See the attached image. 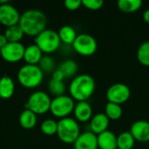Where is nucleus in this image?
Here are the masks:
<instances>
[{"instance_id": "obj_17", "label": "nucleus", "mask_w": 149, "mask_h": 149, "mask_svg": "<svg viewBox=\"0 0 149 149\" xmlns=\"http://www.w3.org/2000/svg\"><path fill=\"white\" fill-rule=\"evenodd\" d=\"M43 56L42 51L38 47V45L33 44L25 47L23 59L28 65H38Z\"/></svg>"}, {"instance_id": "obj_22", "label": "nucleus", "mask_w": 149, "mask_h": 149, "mask_svg": "<svg viewBox=\"0 0 149 149\" xmlns=\"http://www.w3.org/2000/svg\"><path fill=\"white\" fill-rule=\"evenodd\" d=\"M143 2L141 0H119L117 6L120 10L125 13H133L137 11L142 6Z\"/></svg>"}, {"instance_id": "obj_27", "label": "nucleus", "mask_w": 149, "mask_h": 149, "mask_svg": "<svg viewBox=\"0 0 149 149\" xmlns=\"http://www.w3.org/2000/svg\"><path fill=\"white\" fill-rule=\"evenodd\" d=\"M38 67L44 73H52L56 70V64L54 59L48 55H45L40 59L39 63L38 64Z\"/></svg>"}, {"instance_id": "obj_24", "label": "nucleus", "mask_w": 149, "mask_h": 149, "mask_svg": "<svg viewBox=\"0 0 149 149\" xmlns=\"http://www.w3.org/2000/svg\"><path fill=\"white\" fill-rule=\"evenodd\" d=\"M135 140L129 131H124L117 136L118 149H133Z\"/></svg>"}, {"instance_id": "obj_15", "label": "nucleus", "mask_w": 149, "mask_h": 149, "mask_svg": "<svg viewBox=\"0 0 149 149\" xmlns=\"http://www.w3.org/2000/svg\"><path fill=\"white\" fill-rule=\"evenodd\" d=\"M110 120L105 114V113H97L93 116L90 120V131L96 135L108 130Z\"/></svg>"}, {"instance_id": "obj_35", "label": "nucleus", "mask_w": 149, "mask_h": 149, "mask_svg": "<svg viewBox=\"0 0 149 149\" xmlns=\"http://www.w3.org/2000/svg\"><path fill=\"white\" fill-rule=\"evenodd\" d=\"M148 149H149V144H148Z\"/></svg>"}, {"instance_id": "obj_13", "label": "nucleus", "mask_w": 149, "mask_h": 149, "mask_svg": "<svg viewBox=\"0 0 149 149\" xmlns=\"http://www.w3.org/2000/svg\"><path fill=\"white\" fill-rule=\"evenodd\" d=\"M74 149H98V137L91 131H86L79 134L73 143Z\"/></svg>"}, {"instance_id": "obj_1", "label": "nucleus", "mask_w": 149, "mask_h": 149, "mask_svg": "<svg viewBox=\"0 0 149 149\" xmlns=\"http://www.w3.org/2000/svg\"><path fill=\"white\" fill-rule=\"evenodd\" d=\"M46 24L47 18L45 14L37 9H30L24 11L20 16L18 23L24 35L34 38L46 29Z\"/></svg>"}, {"instance_id": "obj_16", "label": "nucleus", "mask_w": 149, "mask_h": 149, "mask_svg": "<svg viewBox=\"0 0 149 149\" xmlns=\"http://www.w3.org/2000/svg\"><path fill=\"white\" fill-rule=\"evenodd\" d=\"M98 148L100 149H118L117 136L110 130H107L97 135Z\"/></svg>"}, {"instance_id": "obj_20", "label": "nucleus", "mask_w": 149, "mask_h": 149, "mask_svg": "<svg viewBox=\"0 0 149 149\" xmlns=\"http://www.w3.org/2000/svg\"><path fill=\"white\" fill-rule=\"evenodd\" d=\"M58 36L60 38L61 43H64L67 45H72L73 42L75 41L78 34L75 29L71 25H64L58 31Z\"/></svg>"}, {"instance_id": "obj_14", "label": "nucleus", "mask_w": 149, "mask_h": 149, "mask_svg": "<svg viewBox=\"0 0 149 149\" xmlns=\"http://www.w3.org/2000/svg\"><path fill=\"white\" fill-rule=\"evenodd\" d=\"M73 113L75 120L79 122H86L93 118V108L87 101H79L75 104Z\"/></svg>"}, {"instance_id": "obj_6", "label": "nucleus", "mask_w": 149, "mask_h": 149, "mask_svg": "<svg viewBox=\"0 0 149 149\" xmlns=\"http://www.w3.org/2000/svg\"><path fill=\"white\" fill-rule=\"evenodd\" d=\"M52 99L43 91H37L32 93L25 103V108L31 110L36 114H45L50 111Z\"/></svg>"}, {"instance_id": "obj_25", "label": "nucleus", "mask_w": 149, "mask_h": 149, "mask_svg": "<svg viewBox=\"0 0 149 149\" xmlns=\"http://www.w3.org/2000/svg\"><path fill=\"white\" fill-rule=\"evenodd\" d=\"M105 114L110 120H118L123 114V109L120 105L107 102L105 107Z\"/></svg>"}, {"instance_id": "obj_7", "label": "nucleus", "mask_w": 149, "mask_h": 149, "mask_svg": "<svg viewBox=\"0 0 149 149\" xmlns=\"http://www.w3.org/2000/svg\"><path fill=\"white\" fill-rule=\"evenodd\" d=\"M75 107L74 100L69 95H61L52 100L50 112L57 118L64 119L73 112Z\"/></svg>"}, {"instance_id": "obj_18", "label": "nucleus", "mask_w": 149, "mask_h": 149, "mask_svg": "<svg viewBox=\"0 0 149 149\" xmlns=\"http://www.w3.org/2000/svg\"><path fill=\"white\" fill-rule=\"evenodd\" d=\"M15 91V83L13 79L4 75L0 79V98L7 100L12 97Z\"/></svg>"}, {"instance_id": "obj_19", "label": "nucleus", "mask_w": 149, "mask_h": 149, "mask_svg": "<svg viewBox=\"0 0 149 149\" xmlns=\"http://www.w3.org/2000/svg\"><path fill=\"white\" fill-rule=\"evenodd\" d=\"M19 124L24 129H31L33 128L38 122L37 114L31 112L29 109L24 108L19 115Z\"/></svg>"}, {"instance_id": "obj_10", "label": "nucleus", "mask_w": 149, "mask_h": 149, "mask_svg": "<svg viewBox=\"0 0 149 149\" xmlns=\"http://www.w3.org/2000/svg\"><path fill=\"white\" fill-rule=\"evenodd\" d=\"M25 47L20 42L10 43L8 42L0 51L1 57L7 62L15 63L24 58Z\"/></svg>"}, {"instance_id": "obj_32", "label": "nucleus", "mask_w": 149, "mask_h": 149, "mask_svg": "<svg viewBox=\"0 0 149 149\" xmlns=\"http://www.w3.org/2000/svg\"><path fill=\"white\" fill-rule=\"evenodd\" d=\"M52 79H54L57 81H64L65 77H64L63 73L58 69H56L52 74Z\"/></svg>"}, {"instance_id": "obj_28", "label": "nucleus", "mask_w": 149, "mask_h": 149, "mask_svg": "<svg viewBox=\"0 0 149 149\" xmlns=\"http://www.w3.org/2000/svg\"><path fill=\"white\" fill-rule=\"evenodd\" d=\"M48 89L54 97H58L61 95H65V85L64 81H57L51 79L48 83Z\"/></svg>"}, {"instance_id": "obj_34", "label": "nucleus", "mask_w": 149, "mask_h": 149, "mask_svg": "<svg viewBox=\"0 0 149 149\" xmlns=\"http://www.w3.org/2000/svg\"><path fill=\"white\" fill-rule=\"evenodd\" d=\"M143 19L147 24H149V9H147L143 12Z\"/></svg>"}, {"instance_id": "obj_2", "label": "nucleus", "mask_w": 149, "mask_h": 149, "mask_svg": "<svg viewBox=\"0 0 149 149\" xmlns=\"http://www.w3.org/2000/svg\"><path fill=\"white\" fill-rule=\"evenodd\" d=\"M95 80L89 74H79L74 77L69 85L70 96L78 102L87 101L95 91Z\"/></svg>"}, {"instance_id": "obj_9", "label": "nucleus", "mask_w": 149, "mask_h": 149, "mask_svg": "<svg viewBox=\"0 0 149 149\" xmlns=\"http://www.w3.org/2000/svg\"><path fill=\"white\" fill-rule=\"evenodd\" d=\"M106 96L108 102L121 105L130 99L131 90L124 83H115L108 87Z\"/></svg>"}, {"instance_id": "obj_29", "label": "nucleus", "mask_w": 149, "mask_h": 149, "mask_svg": "<svg viewBox=\"0 0 149 149\" xmlns=\"http://www.w3.org/2000/svg\"><path fill=\"white\" fill-rule=\"evenodd\" d=\"M40 129L44 134L48 135V136L57 134L58 121H56L52 119H47L41 123Z\"/></svg>"}, {"instance_id": "obj_23", "label": "nucleus", "mask_w": 149, "mask_h": 149, "mask_svg": "<svg viewBox=\"0 0 149 149\" xmlns=\"http://www.w3.org/2000/svg\"><path fill=\"white\" fill-rule=\"evenodd\" d=\"M4 36L8 42L10 43H17L20 42L23 37L24 36V33L22 30V28L19 26V24H16L13 26L7 27L4 31Z\"/></svg>"}, {"instance_id": "obj_12", "label": "nucleus", "mask_w": 149, "mask_h": 149, "mask_svg": "<svg viewBox=\"0 0 149 149\" xmlns=\"http://www.w3.org/2000/svg\"><path fill=\"white\" fill-rule=\"evenodd\" d=\"M129 132L134 138L135 141L146 143L149 142V121L139 120L134 121Z\"/></svg>"}, {"instance_id": "obj_3", "label": "nucleus", "mask_w": 149, "mask_h": 149, "mask_svg": "<svg viewBox=\"0 0 149 149\" xmlns=\"http://www.w3.org/2000/svg\"><path fill=\"white\" fill-rule=\"evenodd\" d=\"M18 82L26 88L38 87L43 81L44 72L38 65L25 64L17 72Z\"/></svg>"}, {"instance_id": "obj_5", "label": "nucleus", "mask_w": 149, "mask_h": 149, "mask_svg": "<svg viewBox=\"0 0 149 149\" xmlns=\"http://www.w3.org/2000/svg\"><path fill=\"white\" fill-rule=\"evenodd\" d=\"M35 45L42 51L43 53L50 54L56 52L60 45L61 41L58 33L52 29H45L39 33L34 38Z\"/></svg>"}, {"instance_id": "obj_21", "label": "nucleus", "mask_w": 149, "mask_h": 149, "mask_svg": "<svg viewBox=\"0 0 149 149\" xmlns=\"http://www.w3.org/2000/svg\"><path fill=\"white\" fill-rule=\"evenodd\" d=\"M58 69L63 73L65 79H70L76 77L79 66L76 61L72 59H66L59 65Z\"/></svg>"}, {"instance_id": "obj_4", "label": "nucleus", "mask_w": 149, "mask_h": 149, "mask_svg": "<svg viewBox=\"0 0 149 149\" xmlns=\"http://www.w3.org/2000/svg\"><path fill=\"white\" fill-rule=\"evenodd\" d=\"M80 127L78 121L71 117L60 119L58 121L57 135L65 144H73L80 134Z\"/></svg>"}, {"instance_id": "obj_30", "label": "nucleus", "mask_w": 149, "mask_h": 149, "mask_svg": "<svg viewBox=\"0 0 149 149\" xmlns=\"http://www.w3.org/2000/svg\"><path fill=\"white\" fill-rule=\"evenodd\" d=\"M82 5L91 10H98L104 5L103 0H82Z\"/></svg>"}, {"instance_id": "obj_26", "label": "nucleus", "mask_w": 149, "mask_h": 149, "mask_svg": "<svg viewBox=\"0 0 149 149\" xmlns=\"http://www.w3.org/2000/svg\"><path fill=\"white\" fill-rule=\"evenodd\" d=\"M138 61L144 66H149V40L143 42L137 50Z\"/></svg>"}, {"instance_id": "obj_31", "label": "nucleus", "mask_w": 149, "mask_h": 149, "mask_svg": "<svg viewBox=\"0 0 149 149\" xmlns=\"http://www.w3.org/2000/svg\"><path fill=\"white\" fill-rule=\"evenodd\" d=\"M65 7L69 10H76L82 5L81 0H65L64 2Z\"/></svg>"}, {"instance_id": "obj_11", "label": "nucleus", "mask_w": 149, "mask_h": 149, "mask_svg": "<svg viewBox=\"0 0 149 149\" xmlns=\"http://www.w3.org/2000/svg\"><path fill=\"white\" fill-rule=\"evenodd\" d=\"M21 14L10 3L0 4V23L7 27L18 24Z\"/></svg>"}, {"instance_id": "obj_33", "label": "nucleus", "mask_w": 149, "mask_h": 149, "mask_svg": "<svg viewBox=\"0 0 149 149\" xmlns=\"http://www.w3.org/2000/svg\"><path fill=\"white\" fill-rule=\"evenodd\" d=\"M7 43H8V41L5 38L4 34H0V51Z\"/></svg>"}, {"instance_id": "obj_8", "label": "nucleus", "mask_w": 149, "mask_h": 149, "mask_svg": "<svg viewBox=\"0 0 149 149\" xmlns=\"http://www.w3.org/2000/svg\"><path fill=\"white\" fill-rule=\"evenodd\" d=\"M72 46L77 53L87 57L92 56L96 52L98 49V43L92 35L80 33L78 34Z\"/></svg>"}]
</instances>
